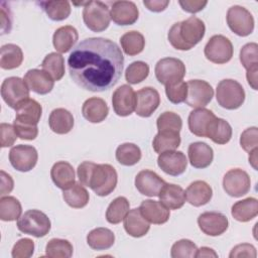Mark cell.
I'll return each instance as SVG.
<instances>
[{
  "instance_id": "cell-36",
  "label": "cell",
  "mask_w": 258,
  "mask_h": 258,
  "mask_svg": "<svg viewBox=\"0 0 258 258\" xmlns=\"http://www.w3.org/2000/svg\"><path fill=\"white\" fill-rule=\"evenodd\" d=\"M206 137L217 144H226L231 140L232 127L226 120L216 117L208 129Z\"/></svg>"
},
{
  "instance_id": "cell-59",
  "label": "cell",
  "mask_w": 258,
  "mask_h": 258,
  "mask_svg": "<svg viewBox=\"0 0 258 258\" xmlns=\"http://www.w3.org/2000/svg\"><path fill=\"white\" fill-rule=\"evenodd\" d=\"M257 73H258V66H254L248 69L246 74L247 82L253 90H257Z\"/></svg>"
},
{
  "instance_id": "cell-33",
  "label": "cell",
  "mask_w": 258,
  "mask_h": 258,
  "mask_svg": "<svg viewBox=\"0 0 258 258\" xmlns=\"http://www.w3.org/2000/svg\"><path fill=\"white\" fill-rule=\"evenodd\" d=\"M180 145V135L179 132L164 130L158 131L155 135L152 146L156 153H162L165 151L175 150Z\"/></svg>"
},
{
  "instance_id": "cell-29",
  "label": "cell",
  "mask_w": 258,
  "mask_h": 258,
  "mask_svg": "<svg viewBox=\"0 0 258 258\" xmlns=\"http://www.w3.org/2000/svg\"><path fill=\"white\" fill-rule=\"evenodd\" d=\"M50 176L53 183L61 189H66L75 183V170L68 161L55 162L50 169Z\"/></svg>"
},
{
  "instance_id": "cell-2",
  "label": "cell",
  "mask_w": 258,
  "mask_h": 258,
  "mask_svg": "<svg viewBox=\"0 0 258 258\" xmlns=\"http://www.w3.org/2000/svg\"><path fill=\"white\" fill-rule=\"evenodd\" d=\"M77 173L80 182L89 186L100 197L110 195L118 181L116 169L107 163L96 164L91 161H84L78 166Z\"/></svg>"
},
{
  "instance_id": "cell-6",
  "label": "cell",
  "mask_w": 258,
  "mask_h": 258,
  "mask_svg": "<svg viewBox=\"0 0 258 258\" xmlns=\"http://www.w3.org/2000/svg\"><path fill=\"white\" fill-rule=\"evenodd\" d=\"M83 20L86 26L94 32L106 30L111 20L108 6L102 1L86 2L83 9Z\"/></svg>"
},
{
  "instance_id": "cell-54",
  "label": "cell",
  "mask_w": 258,
  "mask_h": 258,
  "mask_svg": "<svg viewBox=\"0 0 258 258\" xmlns=\"http://www.w3.org/2000/svg\"><path fill=\"white\" fill-rule=\"evenodd\" d=\"M257 256L256 249L253 245L248 244V243H243L235 246L231 253L229 254L230 258L234 257H250V258H255Z\"/></svg>"
},
{
  "instance_id": "cell-46",
  "label": "cell",
  "mask_w": 258,
  "mask_h": 258,
  "mask_svg": "<svg viewBox=\"0 0 258 258\" xmlns=\"http://www.w3.org/2000/svg\"><path fill=\"white\" fill-rule=\"evenodd\" d=\"M156 126L158 131L170 130L180 132L182 127V120L180 116L174 112H163L156 120Z\"/></svg>"
},
{
  "instance_id": "cell-47",
  "label": "cell",
  "mask_w": 258,
  "mask_h": 258,
  "mask_svg": "<svg viewBox=\"0 0 258 258\" xmlns=\"http://www.w3.org/2000/svg\"><path fill=\"white\" fill-rule=\"evenodd\" d=\"M197 250V245L192 241L181 239L172 245L170 256L172 258H192L196 257Z\"/></svg>"
},
{
  "instance_id": "cell-7",
  "label": "cell",
  "mask_w": 258,
  "mask_h": 258,
  "mask_svg": "<svg viewBox=\"0 0 258 258\" xmlns=\"http://www.w3.org/2000/svg\"><path fill=\"white\" fill-rule=\"evenodd\" d=\"M154 72L157 81L164 86H168L182 81L185 75V66L178 58L164 57L157 61Z\"/></svg>"
},
{
  "instance_id": "cell-25",
  "label": "cell",
  "mask_w": 258,
  "mask_h": 258,
  "mask_svg": "<svg viewBox=\"0 0 258 258\" xmlns=\"http://www.w3.org/2000/svg\"><path fill=\"white\" fill-rule=\"evenodd\" d=\"M124 229L130 236L140 238L147 234L150 229L149 222L142 216L139 209L130 210L124 218Z\"/></svg>"
},
{
  "instance_id": "cell-14",
  "label": "cell",
  "mask_w": 258,
  "mask_h": 258,
  "mask_svg": "<svg viewBox=\"0 0 258 258\" xmlns=\"http://www.w3.org/2000/svg\"><path fill=\"white\" fill-rule=\"evenodd\" d=\"M112 105L118 116L126 117L132 114L136 105L134 90L129 85H122L117 88L112 96Z\"/></svg>"
},
{
  "instance_id": "cell-11",
  "label": "cell",
  "mask_w": 258,
  "mask_h": 258,
  "mask_svg": "<svg viewBox=\"0 0 258 258\" xmlns=\"http://www.w3.org/2000/svg\"><path fill=\"white\" fill-rule=\"evenodd\" d=\"M251 187L249 174L240 168H233L226 172L223 178V188L231 197L240 198L246 195Z\"/></svg>"
},
{
  "instance_id": "cell-24",
  "label": "cell",
  "mask_w": 258,
  "mask_h": 258,
  "mask_svg": "<svg viewBox=\"0 0 258 258\" xmlns=\"http://www.w3.org/2000/svg\"><path fill=\"white\" fill-rule=\"evenodd\" d=\"M108 113V105L101 98H89L82 106V114L84 118L91 123H100L104 121L107 118Z\"/></svg>"
},
{
  "instance_id": "cell-48",
  "label": "cell",
  "mask_w": 258,
  "mask_h": 258,
  "mask_svg": "<svg viewBox=\"0 0 258 258\" xmlns=\"http://www.w3.org/2000/svg\"><path fill=\"white\" fill-rule=\"evenodd\" d=\"M240 61L246 71L254 66H258V44L249 42L240 50Z\"/></svg>"
},
{
  "instance_id": "cell-37",
  "label": "cell",
  "mask_w": 258,
  "mask_h": 258,
  "mask_svg": "<svg viewBox=\"0 0 258 258\" xmlns=\"http://www.w3.org/2000/svg\"><path fill=\"white\" fill-rule=\"evenodd\" d=\"M23 61L22 49L13 43H7L1 46L0 67L3 70H13L18 68Z\"/></svg>"
},
{
  "instance_id": "cell-43",
  "label": "cell",
  "mask_w": 258,
  "mask_h": 258,
  "mask_svg": "<svg viewBox=\"0 0 258 258\" xmlns=\"http://www.w3.org/2000/svg\"><path fill=\"white\" fill-rule=\"evenodd\" d=\"M41 68L48 73L54 81H59L64 75V58L60 53L50 52L43 58Z\"/></svg>"
},
{
  "instance_id": "cell-10",
  "label": "cell",
  "mask_w": 258,
  "mask_h": 258,
  "mask_svg": "<svg viewBox=\"0 0 258 258\" xmlns=\"http://www.w3.org/2000/svg\"><path fill=\"white\" fill-rule=\"evenodd\" d=\"M227 23L229 28L239 36H247L253 32L254 18L246 8L234 5L227 11Z\"/></svg>"
},
{
  "instance_id": "cell-15",
  "label": "cell",
  "mask_w": 258,
  "mask_h": 258,
  "mask_svg": "<svg viewBox=\"0 0 258 258\" xmlns=\"http://www.w3.org/2000/svg\"><path fill=\"white\" fill-rule=\"evenodd\" d=\"M198 225L204 234L215 237L226 232L229 226V221L222 213L205 212L199 216Z\"/></svg>"
},
{
  "instance_id": "cell-3",
  "label": "cell",
  "mask_w": 258,
  "mask_h": 258,
  "mask_svg": "<svg viewBox=\"0 0 258 258\" xmlns=\"http://www.w3.org/2000/svg\"><path fill=\"white\" fill-rule=\"evenodd\" d=\"M206 26L202 19L190 16L189 18L174 23L167 34L169 43L178 50H189L204 37Z\"/></svg>"
},
{
  "instance_id": "cell-8",
  "label": "cell",
  "mask_w": 258,
  "mask_h": 258,
  "mask_svg": "<svg viewBox=\"0 0 258 258\" xmlns=\"http://www.w3.org/2000/svg\"><path fill=\"white\" fill-rule=\"evenodd\" d=\"M1 96L4 102L13 109L29 99V88L19 77H9L1 85Z\"/></svg>"
},
{
  "instance_id": "cell-22",
  "label": "cell",
  "mask_w": 258,
  "mask_h": 258,
  "mask_svg": "<svg viewBox=\"0 0 258 258\" xmlns=\"http://www.w3.org/2000/svg\"><path fill=\"white\" fill-rule=\"evenodd\" d=\"M139 210L142 216L151 224L161 225L168 221L170 212L160 201L145 200L141 203Z\"/></svg>"
},
{
  "instance_id": "cell-26",
  "label": "cell",
  "mask_w": 258,
  "mask_h": 258,
  "mask_svg": "<svg viewBox=\"0 0 258 258\" xmlns=\"http://www.w3.org/2000/svg\"><path fill=\"white\" fill-rule=\"evenodd\" d=\"M212 197V187L204 180H196L185 189V200L194 207H201L208 204Z\"/></svg>"
},
{
  "instance_id": "cell-32",
  "label": "cell",
  "mask_w": 258,
  "mask_h": 258,
  "mask_svg": "<svg viewBox=\"0 0 258 258\" xmlns=\"http://www.w3.org/2000/svg\"><path fill=\"white\" fill-rule=\"evenodd\" d=\"M231 214L239 222H249L258 215V201L255 198H246L232 206Z\"/></svg>"
},
{
  "instance_id": "cell-18",
  "label": "cell",
  "mask_w": 258,
  "mask_h": 258,
  "mask_svg": "<svg viewBox=\"0 0 258 258\" xmlns=\"http://www.w3.org/2000/svg\"><path fill=\"white\" fill-rule=\"evenodd\" d=\"M165 183L166 182L156 172L149 169L139 171L135 177L137 190L147 197H158Z\"/></svg>"
},
{
  "instance_id": "cell-16",
  "label": "cell",
  "mask_w": 258,
  "mask_h": 258,
  "mask_svg": "<svg viewBox=\"0 0 258 258\" xmlns=\"http://www.w3.org/2000/svg\"><path fill=\"white\" fill-rule=\"evenodd\" d=\"M135 112L140 117H150L160 104L159 93L151 87H145L135 93Z\"/></svg>"
},
{
  "instance_id": "cell-49",
  "label": "cell",
  "mask_w": 258,
  "mask_h": 258,
  "mask_svg": "<svg viewBox=\"0 0 258 258\" xmlns=\"http://www.w3.org/2000/svg\"><path fill=\"white\" fill-rule=\"evenodd\" d=\"M165 94L169 102L172 104H179L185 101L187 96V85L185 82L180 81L172 85L165 86Z\"/></svg>"
},
{
  "instance_id": "cell-13",
  "label": "cell",
  "mask_w": 258,
  "mask_h": 258,
  "mask_svg": "<svg viewBox=\"0 0 258 258\" xmlns=\"http://www.w3.org/2000/svg\"><path fill=\"white\" fill-rule=\"evenodd\" d=\"M37 159V150L31 145H15L9 151V161L18 171L31 170L36 165Z\"/></svg>"
},
{
  "instance_id": "cell-42",
  "label": "cell",
  "mask_w": 258,
  "mask_h": 258,
  "mask_svg": "<svg viewBox=\"0 0 258 258\" xmlns=\"http://www.w3.org/2000/svg\"><path fill=\"white\" fill-rule=\"evenodd\" d=\"M130 204L125 197H118L113 200L106 211V220L110 224H119L129 212Z\"/></svg>"
},
{
  "instance_id": "cell-27",
  "label": "cell",
  "mask_w": 258,
  "mask_h": 258,
  "mask_svg": "<svg viewBox=\"0 0 258 258\" xmlns=\"http://www.w3.org/2000/svg\"><path fill=\"white\" fill-rule=\"evenodd\" d=\"M160 202L169 210L180 209L185 203V191L179 185L165 183L159 195Z\"/></svg>"
},
{
  "instance_id": "cell-5",
  "label": "cell",
  "mask_w": 258,
  "mask_h": 258,
  "mask_svg": "<svg viewBox=\"0 0 258 258\" xmlns=\"http://www.w3.org/2000/svg\"><path fill=\"white\" fill-rule=\"evenodd\" d=\"M18 230L36 238L44 237L51 228L49 218L39 210H28L17 220Z\"/></svg>"
},
{
  "instance_id": "cell-61",
  "label": "cell",
  "mask_w": 258,
  "mask_h": 258,
  "mask_svg": "<svg viewBox=\"0 0 258 258\" xmlns=\"http://www.w3.org/2000/svg\"><path fill=\"white\" fill-rule=\"evenodd\" d=\"M257 153L258 148H255L249 152V163L252 165L254 169H257Z\"/></svg>"
},
{
  "instance_id": "cell-4",
  "label": "cell",
  "mask_w": 258,
  "mask_h": 258,
  "mask_svg": "<svg viewBox=\"0 0 258 258\" xmlns=\"http://www.w3.org/2000/svg\"><path fill=\"white\" fill-rule=\"evenodd\" d=\"M218 104L228 110L240 108L245 101V91L240 83L232 79L221 81L216 90Z\"/></svg>"
},
{
  "instance_id": "cell-40",
  "label": "cell",
  "mask_w": 258,
  "mask_h": 258,
  "mask_svg": "<svg viewBox=\"0 0 258 258\" xmlns=\"http://www.w3.org/2000/svg\"><path fill=\"white\" fill-rule=\"evenodd\" d=\"M22 213L20 202L11 196L1 197L0 199V219L2 221L11 222L18 220Z\"/></svg>"
},
{
  "instance_id": "cell-34",
  "label": "cell",
  "mask_w": 258,
  "mask_h": 258,
  "mask_svg": "<svg viewBox=\"0 0 258 258\" xmlns=\"http://www.w3.org/2000/svg\"><path fill=\"white\" fill-rule=\"evenodd\" d=\"M115 242L114 233L107 228H96L87 236L88 245L94 250H107Z\"/></svg>"
},
{
  "instance_id": "cell-60",
  "label": "cell",
  "mask_w": 258,
  "mask_h": 258,
  "mask_svg": "<svg viewBox=\"0 0 258 258\" xmlns=\"http://www.w3.org/2000/svg\"><path fill=\"white\" fill-rule=\"evenodd\" d=\"M196 257L197 258H209V257H218V254L209 247H202L200 249L197 250L196 253Z\"/></svg>"
},
{
  "instance_id": "cell-20",
  "label": "cell",
  "mask_w": 258,
  "mask_h": 258,
  "mask_svg": "<svg viewBox=\"0 0 258 258\" xmlns=\"http://www.w3.org/2000/svg\"><path fill=\"white\" fill-rule=\"evenodd\" d=\"M24 82L29 90L39 95H46L53 89L54 80L43 70L32 69L27 71L24 76Z\"/></svg>"
},
{
  "instance_id": "cell-9",
  "label": "cell",
  "mask_w": 258,
  "mask_h": 258,
  "mask_svg": "<svg viewBox=\"0 0 258 258\" xmlns=\"http://www.w3.org/2000/svg\"><path fill=\"white\" fill-rule=\"evenodd\" d=\"M204 52L207 59L214 63L222 64L231 60L234 48L228 37L222 34H216L207 42Z\"/></svg>"
},
{
  "instance_id": "cell-51",
  "label": "cell",
  "mask_w": 258,
  "mask_h": 258,
  "mask_svg": "<svg viewBox=\"0 0 258 258\" xmlns=\"http://www.w3.org/2000/svg\"><path fill=\"white\" fill-rule=\"evenodd\" d=\"M13 126L17 136L23 140H34L38 135L37 125L20 122L14 119Z\"/></svg>"
},
{
  "instance_id": "cell-52",
  "label": "cell",
  "mask_w": 258,
  "mask_h": 258,
  "mask_svg": "<svg viewBox=\"0 0 258 258\" xmlns=\"http://www.w3.org/2000/svg\"><path fill=\"white\" fill-rule=\"evenodd\" d=\"M241 147L250 152L255 148H258V129L257 127H250L244 130L240 137Z\"/></svg>"
},
{
  "instance_id": "cell-45",
  "label": "cell",
  "mask_w": 258,
  "mask_h": 258,
  "mask_svg": "<svg viewBox=\"0 0 258 258\" xmlns=\"http://www.w3.org/2000/svg\"><path fill=\"white\" fill-rule=\"evenodd\" d=\"M149 75V67L146 62L137 60L128 66L125 71V79L131 85H136L144 81Z\"/></svg>"
},
{
  "instance_id": "cell-23",
  "label": "cell",
  "mask_w": 258,
  "mask_h": 258,
  "mask_svg": "<svg viewBox=\"0 0 258 258\" xmlns=\"http://www.w3.org/2000/svg\"><path fill=\"white\" fill-rule=\"evenodd\" d=\"M187 154L189 163L196 168H206L214 159L213 148L201 141L190 143L187 149Z\"/></svg>"
},
{
  "instance_id": "cell-41",
  "label": "cell",
  "mask_w": 258,
  "mask_h": 258,
  "mask_svg": "<svg viewBox=\"0 0 258 258\" xmlns=\"http://www.w3.org/2000/svg\"><path fill=\"white\" fill-rule=\"evenodd\" d=\"M117 161L125 166H132L141 159V150L134 143H123L116 149Z\"/></svg>"
},
{
  "instance_id": "cell-35",
  "label": "cell",
  "mask_w": 258,
  "mask_h": 258,
  "mask_svg": "<svg viewBox=\"0 0 258 258\" xmlns=\"http://www.w3.org/2000/svg\"><path fill=\"white\" fill-rule=\"evenodd\" d=\"M62 198L70 207L82 209L88 205L90 196L82 183L75 182L70 187L62 189Z\"/></svg>"
},
{
  "instance_id": "cell-17",
  "label": "cell",
  "mask_w": 258,
  "mask_h": 258,
  "mask_svg": "<svg viewBox=\"0 0 258 258\" xmlns=\"http://www.w3.org/2000/svg\"><path fill=\"white\" fill-rule=\"evenodd\" d=\"M157 164L165 173L177 176L185 171L187 159L183 152L171 150L160 153L157 158Z\"/></svg>"
},
{
  "instance_id": "cell-58",
  "label": "cell",
  "mask_w": 258,
  "mask_h": 258,
  "mask_svg": "<svg viewBox=\"0 0 258 258\" xmlns=\"http://www.w3.org/2000/svg\"><path fill=\"white\" fill-rule=\"evenodd\" d=\"M143 4L147 7L148 10L153 12H161L165 10L167 5L169 4L168 0H144Z\"/></svg>"
},
{
  "instance_id": "cell-50",
  "label": "cell",
  "mask_w": 258,
  "mask_h": 258,
  "mask_svg": "<svg viewBox=\"0 0 258 258\" xmlns=\"http://www.w3.org/2000/svg\"><path fill=\"white\" fill-rule=\"evenodd\" d=\"M34 252V243L29 238L19 239L12 248L13 258H29Z\"/></svg>"
},
{
  "instance_id": "cell-1",
  "label": "cell",
  "mask_w": 258,
  "mask_h": 258,
  "mask_svg": "<svg viewBox=\"0 0 258 258\" xmlns=\"http://www.w3.org/2000/svg\"><path fill=\"white\" fill-rule=\"evenodd\" d=\"M124 64L121 48L104 37L82 40L68 58L69 73L81 88L91 92H104L119 81Z\"/></svg>"
},
{
  "instance_id": "cell-56",
  "label": "cell",
  "mask_w": 258,
  "mask_h": 258,
  "mask_svg": "<svg viewBox=\"0 0 258 258\" xmlns=\"http://www.w3.org/2000/svg\"><path fill=\"white\" fill-rule=\"evenodd\" d=\"M0 177H1V188H0V196L4 197L5 195H8L11 192V190L14 187V181L12 177L6 173L4 170L0 171Z\"/></svg>"
},
{
  "instance_id": "cell-38",
  "label": "cell",
  "mask_w": 258,
  "mask_h": 258,
  "mask_svg": "<svg viewBox=\"0 0 258 258\" xmlns=\"http://www.w3.org/2000/svg\"><path fill=\"white\" fill-rule=\"evenodd\" d=\"M120 43L123 51L127 55H136L142 52V50L144 49L145 39L140 32L136 30H131L121 36Z\"/></svg>"
},
{
  "instance_id": "cell-31",
  "label": "cell",
  "mask_w": 258,
  "mask_h": 258,
  "mask_svg": "<svg viewBox=\"0 0 258 258\" xmlns=\"http://www.w3.org/2000/svg\"><path fill=\"white\" fill-rule=\"evenodd\" d=\"M48 125L51 131L56 134H67L74 127L73 114L63 108H57L51 111L48 118Z\"/></svg>"
},
{
  "instance_id": "cell-21",
  "label": "cell",
  "mask_w": 258,
  "mask_h": 258,
  "mask_svg": "<svg viewBox=\"0 0 258 258\" xmlns=\"http://www.w3.org/2000/svg\"><path fill=\"white\" fill-rule=\"evenodd\" d=\"M215 118V114L209 109H196L191 111L188 115V129L196 136L206 137L208 129Z\"/></svg>"
},
{
  "instance_id": "cell-57",
  "label": "cell",
  "mask_w": 258,
  "mask_h": 258,
  "mask_svg": "<svg viewBox=\"0 0 258 258\" xmlns=\"http://www.w3.org/2000/svg\"><path fill=\"white\" fill-rule=\"evenodd\" d=\"M1 30L2 34L9 33L12 26V18L10 10H6L4 7V3L1 4Z\"/></svg>"
},
{
  "instance_id": "cell-12",
  "label": "cell",
  "mask_w": 258,
  "mask_h": 258,
  "mask_svg": "<svg viewBox=\"0 0 258 258\" xmlns=\"http://www.w3.org/2000/svg\"><path fill=\"white\" fill-rule=\"evenodd\" d=\"M187 96L185 103L192 108L199 109L206 107L214 97L212 86L203 80H190L186 83Z\"/></svg>"
},
{
  "instance_id": "cell-19",
  "label": "cell",
  "mask_w": 258,
  "mask_h": 258,
  "mask_svg": "<svg viewBox=\"0 0 258 258\" xmlns=\"http://www.w3.org/2000/svg\"><path fill=\"white\" fill-rule=\"evenodd\" d=\"M111 19L118 25L134 24L138 17L139 11L136 4L132 1H115L111 7Z\"/></svg>"
},
{
  "instance_id": "cell-39",
  "label": "cell",
  "mask_w": 258,
  "mask_h": 258,
  "mask_svg": "<svg viewBox=\"0 0 258 258\" xmlns=\"http://www.w3.org/2000/svg\"><path fill=\"white\" fill-rule=\"evenodd\" d=\"M49 19L61 21L71 14V4L69 1H41L38 2Z\"/></svg>"
},
{
  "instance_id": "cell-28",
  "label": "cell",
  "mask_w": 258,
  "mask_h": 258,
  "mask_svg": "<svg viewBox=\"0 0 258 258\" xmlns=\"http://www.w3.org/2000/svg\"><path fill=\"white\" fill-rule=\"evenodd\" d=\"M79 34L72 25H64L57 28L52 36V43L56 51L60 53L68 52L77 42Z\"/></svg>"
},
{
  "instance_id": "cell-53",
  "label": "cell",
  "mask_w": 258,
  "mask_h": 258,
  "mask_svg": "<svg viewBox=\"0 0 258 258\" xmlns=\"http://www.w3.org/2000/svg\"><path fill=\"white\" fill-rule=\"evenodd\" d=\"M17 134L15 132L14 126L8 123H1L0 125V144L1 147L12 146L16 139Z\"/></svg>"
},
{
  "instance_id": "cell-30",
  "label": "cell",
  "mask_w": 258,
  "mask_h": 258,
  "mask_svg": "<svg viewBox=\"0 0 258 258\" xmlns=\"http://www.w3.org/2000/svg\"><path fill=\"white\" fill-rule=\"evenodd\" d=\"M15 111V120L28 124L37 125L41 117L42 107L37 101L29 98L23 101L21 104H19Z\"/></svg>"
},
{
  "instance_id": "cell-55",
  "label": "cell",
  "mask_w": 258,
  "mask_h": 258,
  "mask_svg": "<svg viewBox=\"0 0 258 258\" xmlns=\"http://www.w3.org/2000/svg\"><path fill=\"white\" fill-rule=\"evenodd\" d=\"M179 5L181 6L182 10L188 13H197L203 10L206 5L208 4V1L206 0H179Z\"/></svg>"
},
{
  "instance_id": "cell-44",
  "label": "cell",
  "mask_w": 258,
  "mask_h": 258,
  "mask_svg": "<svg viewBox=\"0 0 258 258\" xmlns=\"http://www.w3.org/2000/svg\"><path fill=\"white\" fill-rule=\"evenodd\" d=\"M73 245L64 239L53 238L45 247V255L50 258H70L73 255Z\"/></svg>"
}]
</instances>
